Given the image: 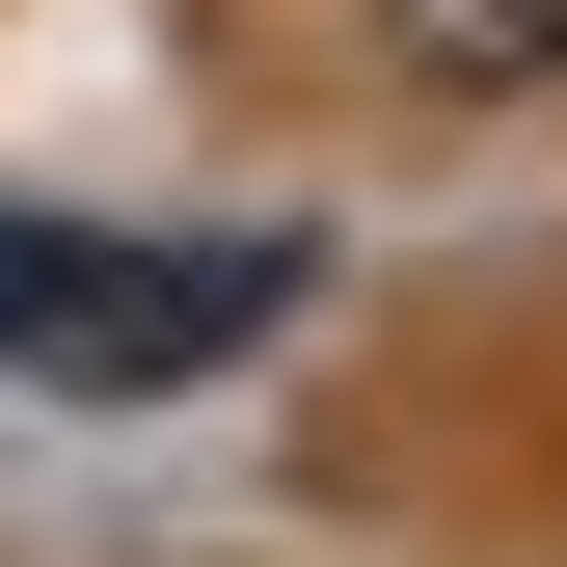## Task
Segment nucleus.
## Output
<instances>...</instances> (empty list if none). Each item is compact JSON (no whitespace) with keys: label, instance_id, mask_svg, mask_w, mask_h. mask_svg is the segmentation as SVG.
<instances>
[{"label":"nucleus","instance_id":"f03ea898","mask_svg":"<svg viewBox=\"0 0 567 567\" xmlns=\"http://www.w3.org/2000/svg\"><path fill=\"white\" fill-rule=\"evenodd\" d=\"M405 82H567V0H379Z\"/></svg>","mask_w":567,"mask_h":567},{"label":"nucleus","instance_id":"f257e3e1","mask_svg":"<svg viewBox=\"0 0 567 567\" xmlns=\"http://www.w3.org/2000/svg\"><path fill=\"white\" fill-rule=\"evenodd\" d=\"M298 244H82V217H0V379L54 405H163V379H244Z\"/></svg>","mask_w":567,"mask_h":567}]
</instances>
